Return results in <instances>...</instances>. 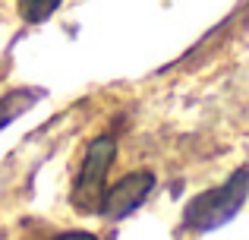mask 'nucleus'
Returning a JSON list of instances; mask_svg holds the SVG:
<instances>
[{
  "mask_svg": "<svg viewBox=\"0 0 249 240\" xmlns=\"http://www.w3.org/2000/svg\"><path fill=\"white\" fill-rule=\"evenodd\" d=\"M246 199H249V165H240L221 186L202 190L189 199L183 209V228L196 231V234L218 231L240 215Z\"/></svg>",
  "mask_w": 249,
  "mask_h": 240,
  "instance_id": "f257e3e1",
  "label": "nucleus"
},
{
  "mask_svg": "<svg viewBox=\"0 0 249 240\" xmlns=\"http://www.w3.org/2000/svg\"><path fill=\"white\" fill-rule=\"evenodd\" d=\"M60 3L63 0H16V10H19V16H22V22L41 25L60 10Z\"/></svg>",
  "mask_w": 249,
  "mask_h": 240,
  "instance_id": "39448f33",
  "label": "nucleus"
},
{
  "mask_svg": "<svg viewBox=\"0 0 249 240\" xmlns=\"http://www.w3.org/2000/svg\"><path fill=\"white\" fill-rule=\"evenodd\" d=\"M155 190V174L152 171H129L123 174L117 184L104 190L101 203H98V215L107 222H120V218L133 215Z\"/></svg>",
  "mask_w": 249,
  "mask_h": 240,
  "instance_id": "7ed1b4c3",
  "label": "nucleus"
},
{
  "mask_svg": "<svg viewBox=\"0 0 249 240\" xmlns=\"http://www.w3.org/2000/svg\"><path fill=\"white\" fill-rule=\"evenodd\" d=\"M44 95L48 92H44L41 86H19V89H13V92H6L3 98H0V129L10 127L13 120H19L22 114H29Z\"/></svg>",
  "mask_w": 249,
  "mask_h": 240,
  "instance_id": "20e7f679",
  "label": "nucleus"
},
{
  "mask_svg": "<svg viewBox=\"0 0 249 240\" xmlns=\"http://www.w3.org/2000/svg\"><path fill=\"white\" fill-rule=\"evenodd\" d=\"M114 158H117V136L114 133L95 136L89 142V148L82 155V165H79V174H76L73 193H70L73 209H79L82 215H95L98 212V203H101L104 190H107V174L114 167Z\"/></svg>",
  "mask_w": 249,
  "mask_h": 240,
  "instance_id": "f03ea898",
  "label": "nucleus"
},
{
  "mask_svg": "<svg viewBox=\"0 0 249 240\" xmlns=\"http://www.w3.org/2000/svg\"><path fill=\"white\" fill-rule=\"evenodd\" d=\"M51 240H98L91 231H63V234H54Z\"/></svg>",
  "mask_w": 249,
  "mask_h": 240,
  "instance_id": "423d86ee",
  "label": "nucleus"
}]
</instances>
